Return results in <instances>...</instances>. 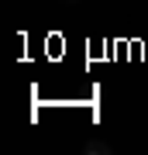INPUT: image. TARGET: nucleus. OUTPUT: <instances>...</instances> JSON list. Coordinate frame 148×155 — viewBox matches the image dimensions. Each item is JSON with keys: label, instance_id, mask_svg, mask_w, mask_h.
<instances>
[{"label": "nucleus", "instance_id": "1", "mask_svg": "<svg viewBox=\"0 0 148 155\" xmlns=\"http://www.w3.org/2000/svg\"><path fill=\"white\" fill-rule=\"evenodd\" d=\"M86 155H110L107 141H86Z\"/></svg>", "mask_w": 148, "mask_h": 155}, {"label": "nucleus", "instance_id": "2", "mask_svg": "<svg viewBox=\"0 0 148 155\" xmlns=\"http://www.w3.org/2000/svg\"><path fill=\"white\" fill-rule=\"evenodd\" d=\"M62 4H76V0H62Z\"/></svg>", "mask_w": 148, "mask_h": 155}]
</instances>
